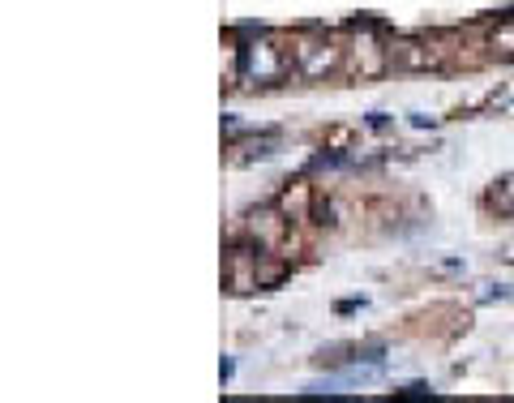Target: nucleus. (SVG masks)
I'll return each mask as SVG.
<instances>
[{"label":"nucleus","mask_w":514,"mask_h":403,"mask_svg":"<svg viewBox=\"0 0 514 403\" xmlns=\"http://www.w3.org/2000/svg\"><path fill=\"white\" fill-rule=\"evenodd\" d=\"M292 69H296V61L279 48L275 39H266V35L240 48V78H245L249 86H275Z\"/></svg>","instance_id":"nucleus-1"},{"label":"nucleus","mask_w":514,"mask_h":403,"mask_svg":"<svg viewBox=\"0 0 514 403\" xmlns=\"http://www.w3.org/2000/svg\"><path fill=\"white\" fill-rule=\"evenodd\" d=\"M292 61H296V73H300V78L317 82V78H326V73H335V69H339L343 52H339L330 39H305V43H296Z\"/></svg>","instance_id":"nucleus-2"},{"label":"nucleus","mask_w":514,"mask_h":403,"mask_svg":"<svg viewBox=\"0 0 514 403\" xmlns=\"http://www.w3.org/2000/svg\"><path fill=\"white\" fill-rule=\"evenodd\" d=\"M279 129H257V133H240L232 142V163H253V159H270L279 151Z\"/></svg>","instance_id":"nucleus-3"},{"label":"nucleus","mask_w":514,"mask_h":403,"mask_svg":"<svg viewBox=\"0 0 514 403\" xmlns=\"http://www.w3.org/2000/svg\"><path fill=\"white\" fill-rule=\"evenodd\" d=\"M390 61L412 65V69H425V65H437V52H425V48H420V43H403V48L390 52Z\"/></svg>","instance_id":"nucleus-4"},{"label":"nucleus","mask_w":514,"mask_h":403,"mask_svg":"<svg viewBox=\"0 0 514 403\" xmlns=\"http://www.w3.org/2000/svg\"><path fill=\"white\" fill-rule=\"evenodd\" d=\"M489 202L497 206V215H510V219H514V176H502V181L493 185Z\"/></svg>","instance_id":"nucleus-5"},{"label":"nucleus","mask_w":514,"mask_h":403,"mask_svg":"<svg viewBox=\"0 0 514 403\" xmlns=\"http://www.w3.org/2000/svg\"><path fill=\"white\" fill-rule=\"evenodd\" d=\"M489 43H493V52H502V56H514V22H502V26H497Z\"/></svg>","instance_id":"nucleus-6"},{"label":"nucleus","mask_w":514,"mask_h":403,"mask_svg":"<svg viewBox=\"0 0 514 403\" xmlns=\"http://www.w3.org/2000/svg\"><path fill=\"white\" fill-rule=\"evenodd\" d=\"M399 399H433L429 386H407V391H399Z\"/></svg>","instance_id":"nucleus-7"}]
</instances>
